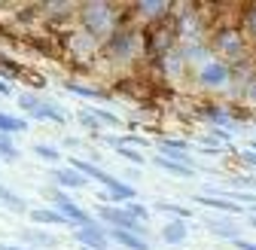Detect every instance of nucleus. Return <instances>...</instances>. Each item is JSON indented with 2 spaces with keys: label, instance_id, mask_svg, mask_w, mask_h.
<instances>
[{
  "label": "nucleus",
  "instance_id": "1",
  "mask_svg": "<svg viewBox=\"0 0 256 250\" xmlns=\"http://www.w3.org/2000/svg\"><path fill=\"white\" fill-rule=\"evenodd\" d=\"M82 24L86 34L101 40V37H113V16L107 4H86L82 6Z\"/></svg>",
  "mask_w": 256,
  "mask_h": 250
},
{
  "label": "nucleus",
  "instance_id": "2",
  "mask_svg": "<svg viewBox=\"0 0 256 250\" xmlns=\"http://www.w3.org/2000/svg\"><path fill=\"white\" fill-rule=\"evenodd\" d=\"M18 107L24 113H30L34 119H49V122H58V125L68 122V116H64L55 104H49V101H43L37 95H30V92H22V95H18Z\"/></svg>",
  "mask_w": 256,
  "mask_h": 250
},
{
  "label": "nucleus",
  "instance_id": "3",
  "mask_svg": "<svg viewBox=\"0 0 256 250\" xmlns=\"http://www.w3.org/2000/svg\"><path fill=\"white\" fill-rule=\"evenodd\" d=\"M229 80H232V68L216 58H208L198 64V82L204 88H222V86H229Z\"/></svg>",
  "mask_w": 256,
  "mask_h": 250
},
{
  "label": "nucleus",
  "instance_id": "4",
  "mask_svg": "<svg viewBox=\"0 0 256 250\" xmlns=\"http://www.w3.org/2000/svg\"><path fill=\"white\" fill-rule=\"evenodd\" d=\"M49 196H52V202H55V210H58V214H61L68 223H74L76 229H80V226H92V223H94L92 216H88V214H86V210H82L76 202H70L68 196L61 192V190H52Z\"/></svg>",
  "mask_w": 256,
  "mask_h": 250
},
{
  "label": "nucleus",
  "instance_id": "5",
  "mask_svg": "<svg viewBox=\"0 0 256 250\" xmlns=\"http://www.w3.org/2000/svg\"><path fill=\"white\" fill-rule=\"evenodd\" d=\"M214 49H216L220 55H226V58H238V55L244 52V37H241V30H238V28H222V30H216Z\"/></svg>",
  "mask_w": 256,
  "mask_h": 250
},
{
  "label": "nucleus",
  "instance_id": "6",
  "mask_svg": "<svg viewBox=\"0 0 256 250\" xmlns=\"http://www.w3.org/2000/svg\"><path fill=\"white\" fill-rule=\"evenodd\" d=\"M98 216L104 223H110L113 229H125V232H134V235L140 232L144 235V223H138L125 208H98Z\"/></svg>",
  "mask_w": 256,
  "mask_h": 250
},
{
  "label": "nucleus",
  "instance_id": "7",
  "mask_svg": "<svg viewBox=\"0 0 256 250\" xmlns=\"http://www.w3.org/2000/svg\"><path fill=\"white\" fill-rule=\"evenodd\" d=\"M74 235H76L80 247H88V250H107V232H104L98 223H92V226H80Z\"/></svg>",
  "mask_w": 256,
  "mask_h": 250
},
{
  "label": "nucleus",
  "instance_id": "8",
  "mask_svg": "<svg viewBox=\"0 0 256 250\" xmlns=\"http://www.w3.org/2000/svg\"><path fill=\"white\" fill-rule=\"evenodd\" d=\"M196 202H198L202 208H210V210H222V214H241V204H238V202H232V198H222V196H208V192H202V196H196Z\"/></svg>",
  "mask_w": 256,
  "mask_h": 250
},
{
  "label": "nucleus",
  "instance_id": "9",
  "mask_svg": "<svg viewBox=\"0 0 256 250\" xmlns=\"http://www.w3.org/2000/svg\"><path fill=\"white\" fill-rule=\"evenodd\" d=\"M52 177H55L58 186H74V190H86V186H88V177L80 174L76 168H55Z\"/></svg>",
  "mask_w": 256,
  "mask_h": 250
},
{
  "label": "nucleus",
  "instance_id": "10",
  "mask_svg": "<svg viewBox=\"0 0 256 250\" xmlns=\"http://www.w3.org/2000/svg\"><path fill=\"white\" fill-rule=\"evenodd\" d=\"M186 238H189V226H186V220H171V223L162 226V241H165V244L177 247V244H183Z\"/></svg>",
  "mask_w": 256,
  "mask_h": 250
},
{
  "label": "nucleus",
  "instance_id": "11",
  "mask_svg": "<svg viewBox=\"0 0 256 250\" xmlns=\"http://www.w3.org/2000/svg\"><path fill=\"white\" fill-rule=\"evenodd\" d=\"M132 49H134V34L132 30H116V34L110 37V52L116 58H128Z\"/></svg>",
  "mask_w": 256,
  "mask_h": 250
},
{
  "label": "nucleus",
  "instance_id": "12",
  "mask_svg": "<svg viewBox=\"0 0 256 250\" xmlns=\"http://www.w3.org/2000/svg\"><path fill=\"white\" fill-rule=\"evenodd\" d=\"M107 238L119 241V244H122V247H128V250H150V244H146V238H144V235L125 232V229H110V232H107Z\"/></svg>",
  "mask_w": 256,
  "mask_h": 250
},
{
  "label": "nucleus",
  "instance_id": "13",
  "mask_svg": "<svg viewBox=\"0 0 256 250\" xmlns=\"http://www.w3.org/2000/svg\"><path fill=\"white\" fill-rule=\"evenodd\" d=\"M68 162H70V168H76V171H80V174H86L88 180H98V183H104V186L116 183V177H110L107 171L94 168V165H88V162H82V159H68Z\"/></svg>",
  "mask_w": 256,
  "mask_h": 250
},
{
  "label": "nucleus",
  "instance_id": "14",
  "mask_svg": "<svg viewBox=\"0 0 256 250\" xmlns=\"http://www.w3.org/2000/svg\"><path fill=\"white\" fill-rule=\"evenodd\" d=\"M208 229H210L216 238H226V241H232V244H235V241H238V235H241V232H238V226H235L232 220H208Z\"/></svg>",
  "mask_w": 256,
  "mask_h": 250
},
{
  "label": "nucleus",
  "instance_id": "15",
  "mask_svg": "<svg viewBox=\"0 0 256 250\" xmlns=\"http://www.w3.org/2000/svg\"><path fill=\"white\" fill-rule=\"evenodd\" d=\"M30 220L34 223H40V226H64L68 220L58 214V210H52V208H40V210H30Z\"/></svg>",
  "mask_w": 256,
  "mask_h": 250
},
{
  "label": "nucleus",
  "instance_id": "16",
  "mask_svg": "<svg viewBox=\"0 0 256 250\" xmlns=\"http://www.w3.org/2000/svg\"><path fill=\"white\" fill-rule=\"evenodd\" d=\"M64 88H68V92H74V95H82V98H94V101H107V98H110L107 92H101V88H92V86H82V82H74V80H68V82H64Z\"/></svg>",
  "mask_w": 256,
  "mask_h": 250
},
{
  "label": "nucleus",
  "instance_id": "17",
  "mask_svg": "<svg viewBox=\"0 0 256 250\" xmlns=\"http://www.w3.org/2000/svg\"><path fill=\"white\" fill-rule=\"evenodd\" d=\"M107 196H110L113 202H134L138 190H134V186H128V183H122V180H116V183L107 186Z\"/></svg>",
  "mask_w": 256,
  "mask_h": 250
},
{
  "label": "nucleus",
  "instance_id": "18",
  "mask_svg": "<svg viewBox=\"0 0 256 250\" xmlns=\"http://www.w3.org/2000/svg\"><path fill=\"white\" fill-rule=\"evenodd\" d=\"M162 171H168V174H177V177H192L196 171H192V165H180V162H171V159H165V156H156L152 159Z\"/></svg>",
  "mask_w": 256,
  "mask_h": 250
},
{
  "label": "nucleus",
  "instance_id": "19",
  "mask_svg": "<svg viewBox=\"0 0 256 250\" xmlns=\"http://www.w3.org/2000/svg\"><path fill=\"white\" fill-rule=\"evenodd\" d=\"M134 10H138L140 16H146V18H162L171 6H168V4H162V0H144V4H138Z\"/></svg>",
  "mask_w": 256,
  "mask_h": 250
},
{
  "label": "nucleus",
  "instance_id": "20",
  "mask_svg": "<svg viewBox=\"0 0 256 250\" xmlns=\"http://www.w3.org/2000/svg\"><path fill=\"white\" fill-rule=\"evenodd\" d=\"M0 202H4L10 210H28V202L18 192H12L10 186H4V183H0Z\"/></svg>",
  "mask_w": 256,
  "mask_h": 250
},
{
  "label": "nucleus",
  "instance_id": "21",
  "mask_svg": "<svg viewBox=\"0 0 256 250\" xmlns=\"http://www.w3.org/2000/svg\"><path fill=\"white\" fill-rule=\"evenodd\" d=\"M24 128H28L24 119H16V116L0 113V134H16V132H24Z\"/></svg>",
  "mask_w": 256,
  "mask_h": 250
},
{
  "label": "nucleus",
  "instance_id": "22",
  "mask_svg": "<svg viewBox=\"0 0 256 250\" xmlns=\"http://www.w3.org/2000/svg\"><path fill=\"white\" fill-rule=\"evenodd\" d=\"M107 144H110V146H113V150H116V152L122 156V159H128V162H144V156H140L138 150H132V146H125V144H119L116 138H107Z\"/></svg>",
  "mask_w": 256,
  "mask_h": 250
},
{
  "label": "nucleus",
  "instance_id": "23",
  "mask_svg": "<svg viewBox=\"0 0 256 250\" xmlns=\"http://www.w3.org/2000/svg\"><path fill=\"white\" fill-rule=\"evenodd\" d=\"M22 241H24V244H43V247H55V238H52V235H46V232H34V229L22 232Z\"/></svg>",
  "mask_w": 256,
  "mask_h": 250
},
{
  "label": "nucleus",
  "instance_id": "24",
  "mask_svg": "<svg viewBox=\"0 0 256 250\" xmlns=\"http://www.w3.org/2000/svg\"><path fill=\"white\" fill-rule=\"evenodd\" d=\"M156 210H168V214H174V216H177V220H186V216H192V210H189V208L174 204V202H156Z\"/></svg>",
  "mask_w": 256,
  "mask_h": 250
},
{
  "label": "nucleus",
  "instance_id": "25",
  "mask_svg": "<svg viewBox=\"0 0 256 250\" xmlns=\"http://www.w3.org/2000/svg\"><path fill=\"white\" fill-rule=\"evenodd\" d=\"M204 116H208L210 122H216V125H226V128H232V116H229V113H222L220 107H208Z\"/></svg>",
  "mask_w": 256,
  "mask_h": 250
},
{
  "label": "nucleus",
  "instance_id": "26",
  "mask_svg": "<svg viewBox=\"0 0 256 250\" xmlns=\"http://www.w3.org/2000/svg\"><path fill=\"white\" fill-rule=\"evenodd\" d=\"M125 210L132 214L138 223H146V220H150V214H152V210H146V208H144V204H138V202H128V208H125Z\"/></svg>",
  "mask_w": 256,
  "mask_h": 250
},
{
  "label": "nucleus",
  "instance_id": "27",
  "mask_svg": "<svg viewBox=\"0 0 256 250\" xmlns=\"http://www.w3.org/2000/svg\"><path fill=\"white\" fill-rule=\"evenodd\" d=\"M34 152L40 156V159H46V162H58V150H55V146H49V144H37V146H34Z\"/></svg>",
  "mask_w": 256,
  "mask_h": 250
},
{
  "label": "nucleus",
  "instance_id": "28",
  "mask_svg": "<svg viewBox=\"0 0 256 250\" xmlns=\"http://www.w3.org/2000/svg\"><path fill=\"white\" fill-rule=\"evenodd\" d=\"M0 156H4V159H16V156H18V150L12 146V140L6 134H0Z\"/></svg>",
  "mask_w": 256,
  "mask_h": 250
},
{
  "label": "nucleus",
  "instance_id": "29",
  "mask_svg": "<svg viewBox=\"0 0 256 250\" xmlns=\"http://www.w3.org/2000/svg\"><path fill=\"white\" fill-rule=\"evenodd\" d=\"M244 24H247V30H250V37L256 40V4L244 10Z\"/></svg>",
  "mask_w": 256,
  "mask_h": 250
},
{
  "label": "nucleus",
  "instance_id": "30",
  "mask_svg": "<svg viewBox=\"0 0 256 250\" xmlns=\"http://www.w3.org/2000/svg\"><path fill=\"white\" fill-rule=\"evenodd\" d=\"M80 122L86 125V128H92V132H94V128H98V122H101V119L94 116L92 110H80Z\"/></svg>",
  "mask_w": 256,
  "mask_h": 250
},
{
  "label": "nucleus",
  "instance_id": "31",
  "mask_svg": "<svg viewBox=\"0 0 256 250\" xmlns=\"http://www.w3.org/2000/svg\"><path fill=\"white\" fill-rule=\"evenodd\" d=\"M94 116H98L101 122H107V125H119V116H113V113H107V110H92Z\"/></svg>",
  "mask_w": 256,
  "mask_h": 250
},
{
  "label": "nucleus",
  "instance_id": "32",
  "mask_svg": "<svg viewBox=\"0 0 256 250\" xmlns=\"http://www.w3.org/2000/svg\"><path fill=\"white\" fill-rule=\"evenodd\" d=\"M244 98H247L250 104H256V76H253V80L244 86Z\"/></svg>",
  "mask_w": 256,
  "mask_h": 250
},
{
  "label": "nucleus",
  "instance_id": "33",
  "mask_svg": "<svg viewBox=\"0 0 256 250\" xmlns=\"http://www.w3.org/2000/svg\"><path fill=\"white\" fill-rule=\"evenodd\" d=\"M241 159H244V165H250V168H256V150H250V146H247V150L241 152Z\"/></svg>",
  "mask_w": 256,
  "mask_h": 250
},
{
  "label": "nucleus",
  "instance_id": "34",
  "mask_svg": "<svg viewBox=\"0 0 256 250\" xmlns=\"http://www.w3.org/2000/svg\"><path fill=\"white\" fill-rule=\"evenodd\" d=\"M0 250H30V247H18V244H0Z\"/></svg>",
  "mask_w": 256,
  "mask_h": 250
},
{
  "label": "nucleus",
  "instance_id": "35",
  "mask_svg": "<svg viewBox=\"0 0 256 250\" xmlns=\"http://www.w3.org/2000/svg\"><path fill=\"white\" fill-rule=\"evenodd\" d=\"M10 92H12V88H10V86H6L4 80H0V95H10Z\"/></svg>",
  "mask_w": 256,
  "mask_h": 250
},
{
  "label": "nucleus",
  "instance_id": "36",
  "mask_svg": "<svg viewBox=\"0 0 256 250\" xmlns=\"http://www.w3.org/2000/svg\"><path fill=\"white\" fill-rule=\"evenodd\" d=\"M250 223H253V229H256V216H253V220H250Z\"/></svg>",
  "mask_w": 256,
  "mask_h": 250
},
{
  "label": "nucleus",
  "instance_id": "37",
  "mask_svg": "<svg viewBox=\"0 0 256 250\" xmlns=\"http://www.w3.org/2000/svg\"><path fill=\"white\" fill-rule=\"evenodd\" d=\"M253 216H256V204H253Z\"/></svg>",
  "mask_w": 256,
  "mask_h": 250
},
{
  "label": "nucleus",
  "instance_id": "38",
  "mask_svg": "<svg viewBox=\"0 0 256 250\" xmlns=\"http://www.w3.org/2000/svg\"><path fill=\"white\" fill-rule=\"evenodd\" d=\"M80 250H88V247H80Z\"/></svg>",
  "mask_w": 256,
  "mask_h": 250
}]
</instances>
